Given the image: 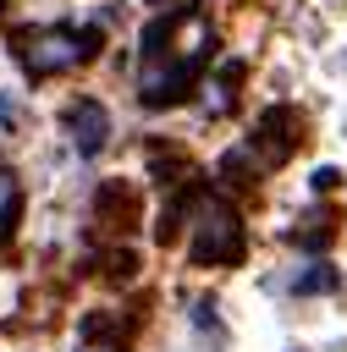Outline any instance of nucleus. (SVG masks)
<instances>
[{
  "mask_svg": "<svg viewBox=\"0 0 347 352\" xmlns=\"http://www.w3.org/2000/svg\"><path fill=\"white\" fill-rule=\"evenodd\" d=\"M187 214H193L187 220V258L198 270H220V264L242 258V220L220 192L187 187Z\"/></svg>",
  "mask_w": 347,
  "mask_h": 352,
  "instance_id": "obj_1",
  "label": "nucleus"
},
{
  "mask_svg": "<svg viewBox=\"0 0 347 352\" xmlns=\"http://www.w3.org/2000/svg\"><path fill=\"white\" fill-rule=\"evenodd\" d=\"M99 44H105L99 28H39L17 44V55H22L28 77H50V72H72V66L94 60Z\"/></svg>",
  "mask_w": 347,
  "mask_h": 352,
  "instance_id": "obj_2",
  "label": "nucleus"
},
{
  "mask_svg": "<svg viewBox=\"0 0 347 352\" xmlns=\"http://www.w3.org/2000/svg\"><path fill=\"white\" fill-rule=\"evenodd\" d=\"M193 77H198V66H187L176 55H149V60H138V99L165 110V104L193 94Z\"/></svg>",
  "mask_w": 347,
  "mask_h": 352,
  "instance_id": "obj_3",
  "label": "nucleus"
},
{
  "mask_svg": "<svg viewBox=\"0 0 347 352\" xmlns=\"http://www.w3.org/2000/svg\"><path fill=\"white\" fill-rule=\"evenodd\" d=\"M66 132H72V148H77L83 160H94V154L110 143V110H105L99 99H77V104L66 110Z\"/></svg>",
  "mask_w": 347,
  "mask_h": 352,
  "instance_id": "obj_4",
  "label": "nucleus"
},
{
  "mask_svg": "<svg viewBox=\"0 0 347 352\" xmlns=\"http://www.w3.org/2000/svg\"><path fill=\"white\" fill-rule=\"evenodd\" d=\"M253 143L270 154V165H281V160L297 148V110H286V104H270V110L259 116V126H253Z\"/></svg>",
  "mask_w": 347,
  "mask_h": 352,
  "instance_id": "obj_5",
  "label": "nucleus"
},
{
  "mask_svg": "<svg viewBox=\"0 0 347 352\" xmlns=\"http://www.w3.org/2000/svg\"><path fill=\"white\" fill-rule=\"evenodd\" d=\"M237 82H242V66H237V60H220V66H215V77H204V82H198V88H204V94H198V104H204L209 116H226V110L237 104Z\"/></svg>",
  "mask_w": 347,
  "mask_h": 352,
  "instance_id": "obj_6",
  "label": "nucleus"
},
{
  "mask_svg": "<svg viewBox=\"0 0 347 352\" xmlns=\"http://www.w3.org/2000/svg\"><path fill=\"white\" fill-rule=\"evenodd\" d=\"M264 170H270V154H264V148H259L253 138L220 154V182H259Z\"/></svg>",
  "mask_w": 347,
  "mask_h": 352,
  "instance_id": "obj_7",
  "label": "nucleus"
},
{
  "mask_svg": "<svg viewBox=\"0 0 347 352\" xmlns=\"http://www.w3.org/2000/svg\"><path fill=\"white\" fill-rule=\"evenodd\" d=\"M94 209H99V220L127 226V220H132V187H127V182H105V187L94 192Z\"/></svg>",
  "mask_w": 347,
  "mask_h": 352,
  "instance_id": "obj_8",
  "label": "nucleus"
},
{
  "mask_svg": "<svg viewBox=\"0 0 347 352\" xmlns=\"http://www.w3.org/2000/svg\"><path fill=\"white\" fill-rule=\"evenodd\" d=\"M330 286H336V270H330L325 258H314L308 270L292 275V292H297V297H314V292H330Z\"/></svg>",
  "mask_w": 347,
  "mask_h": 352,
  "instance_id": "obj_9",
  "label": "nucleus"
},
{
  "mask_svg": "<svg viewBox=\"0 0 347 352\" xmlns=\"http://www.w3.org/2000/svg\"><path fill=\"white\" fill-rule=\"evenodd\" d=\"M17 209H22V187H17L11 170H0V236L17 231Z\"/></svg>",
  "mask_w": 347,
  "mask_h": 352,
  "instance_id": "obj_10",
  "label": "nucleus"
},
{
  "mask_svg": "<svg viewBox=\"0 0 347 352\" xmlns=\"http://www.w3.org/2000/svg\"><path fill=\"white\" fill-rule=\"evenodd\" d=\"M209 308H215L209 297H198V302H193V324H198V330H215V314H209Z\"/></svg>",
  "mask_w": 347,
  "mask_h": 352,
  "instance_id": "obj_11",
  "label": "nucleus"
},
{
  "mask_svg": "<svg viewBox=\"0 0 347 352\" xmlns=\"http://www.w3.org/2000/svg\"><path fill=\"white\" fill-rule=\"evenodd\" d=\"M308 187H314V192H325V187H336V165H319V170L308 176Z\"/></svg>",
  "mask_w": 347,
  "mask_h": 352,
  "instance_id": "obj_12",
  "label": "nucleus"
},
{
  "mask_svg": "<svg viewBox=\"0 0 347 352\" xmlns=\"http://www.w3.org/2000/svg\"><path fill=\"white\" fill-rule=\"evenodd\" d=\"M143 6H165V0H143Z\"/></svg>",
  "mask_w": 347,
  "mask_h": 352,
  "instance_id": "obj_13",
  "label": "nucleus"
},
{
  "mask_svg": "<svg viewBox=\"0 0 347 352\" xmlns=\"http://www.w3.org/2000/svg\"><path fill=\"white\" fill-rule=\"evenodd\" d=\"M0 11H6V0H0Z\"/></svg>",
  "mask_w": 347,
  "mask_h": 352,
  "instance_id": "obj_14",
  "label": "nucleus"
}]
</instances>
